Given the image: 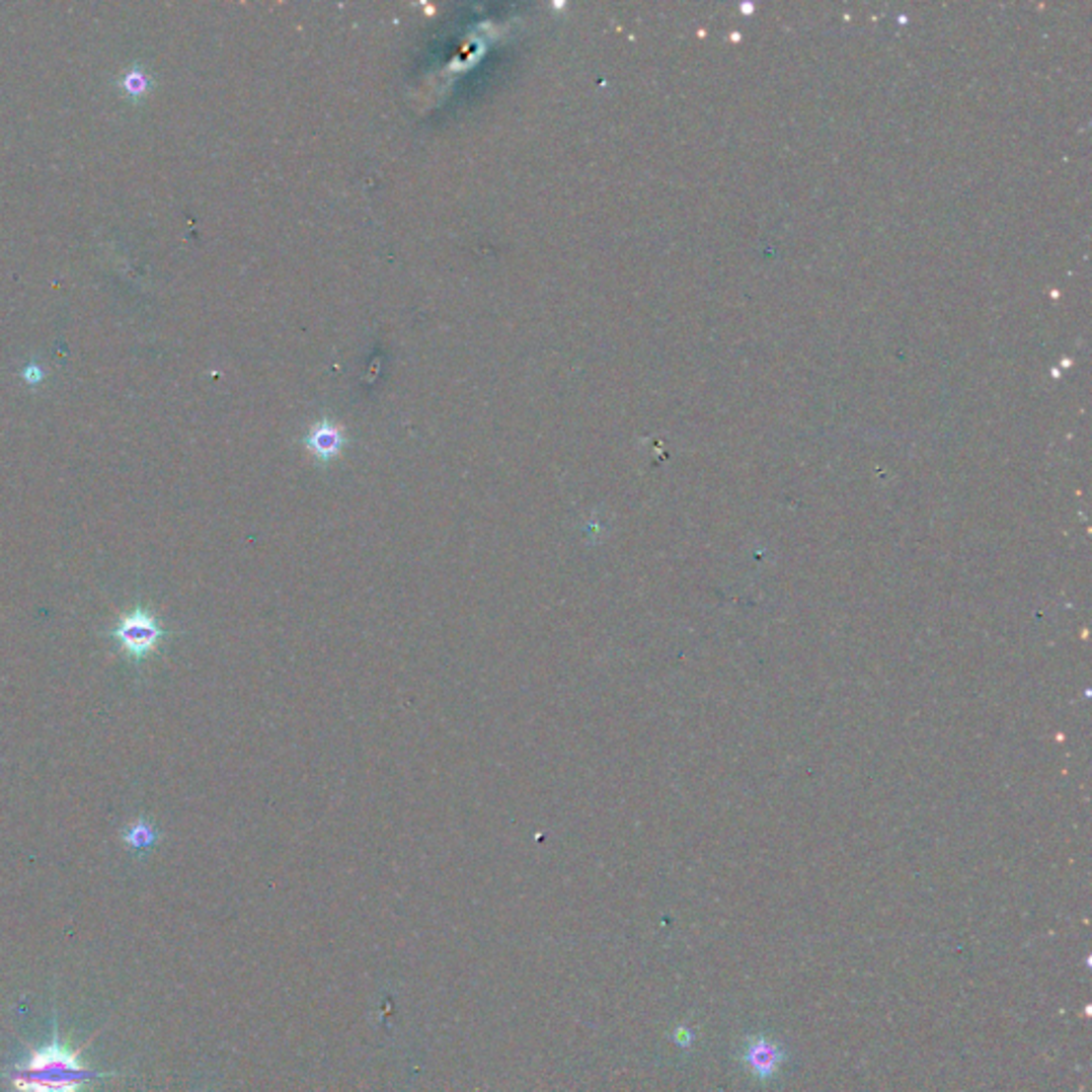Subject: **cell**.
<instances>
[{
  "label": "cell",
  "instance_id": "6da1fadb",
  "mask_svg": "<svg viewBox=\"0 0 1092 1092\" xmlns=\"http://www.w3.org/2000/svg\"><path fill=\"white\" fill-rule=\"evenodd\" d=\"M52 1024V1041L32 1049L24 1063L13 1065L5 1074L15 1092H79L92 1080L118 1076L88 1069L82 1063V1051L88 1041L71 1049L60 1041L56 1018Z\"/></svg>",
  "mask_w": 1092,
  "mask_h": 1092
},
{
  "label": "cell",
  "instance_id": "7a4b0ae2",
  "mask_svg": "<svg viewBox=\"0 0 1092 1092\" xmlns=\"http://www.w3.org/2000/svg\"><path fill=\"white\" fill-rule=\"evenodd\" d=\"M111 636L123 644V649L131 657L144 659L156 649L160 640H163L165 630L160 628L158 621L152 617V613L144 609H135L120 619Z\"/></svg>",
  "mask_w": 1092,
  "mask_h": 1092
},
{
  "label": "cell",
  "instance_id": "3957f363",
  "mask_svg": "<svg viewBox=\"0 0 1092 1092\" xmlns=\"http://www.w3.org/2000/svg\"><path fill=\"white\" fill-rule=\"evenodd\" d=\"M738 1061L745 1065L750 1074L762 1082H771L777 1078L779 1071L783 1069L787 1061L785 1047L766 1035H752L745 1037L740 1043Z\"/></svg>",
  "mask_w": 1092,
  "mask_h": 1092
},
{
  "label": "cell",
  "instance_id": "277c9868",
  "mask_svg": "<svg viewBox=\"0 0 1092 1092\" xmlns=\"http://www.w3.org/2000/svg\"><path fill=\"white\" fill-rule=\"evenodd\" d=\"M343 447L341 432L331 422H320L308 436V449L320 459H333Z\"/></svg>",
  "mask_w": 1092,
  "mask_h": 1092
},
{
  "label": "cell",
  "instance_id": "5b68a950",
  "mask_svg": "<svg viewBox=\"0 0 1092 1092\" xmlns=\"http://www.w3.org/2000/svg\"><path fill=\"white\" fill-rule=\"evenodd\" d=\"M125 841H127L129 847H137V849H141V847H150V845L156 841V833L152 831V826L141 824V822H139L137 826H133L131 831L125 835Z\"/></svg>",
  "mask_w": 1092,
  "mask_h": 1092
},
{
  "label": "cell",
  "instance_id": "8992f818",
  "mask_svg": "<svg viewBox=\"0 0 1092 1092\" xmlns=\"http://www.w3.org/2000/svg\"><path fill=\"white\" fill-rule=\"evenodd\" d=\"M675 1041H677L679 1045H683V1047H687V1045H692V1041H694V1037H692V1030H690V1028H687V1026H679V1028L675 1030Z\"/></svg>",
  "mask_w": 1092,
  "mask_h": 1092
}]
</instances>
